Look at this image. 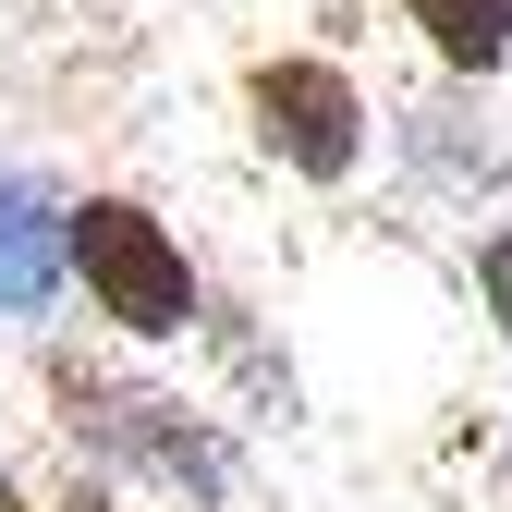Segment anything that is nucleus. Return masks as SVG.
<instances>
[{
  "label": "nucleus",
  "mask_w": 512,
  "mask_h": 512,
  "mask_svg": "<svg viewBox=\"0 0 512 512\" xmlns=\"http://www.w3.org/2000/svg\"><path fill=\"white\" fill-rule=\"evenodd\" d=\"M49 403H61V439H74L86 476H147V488H171L183 512H220V500H232V439H220L208 415H183L171 391H147V378L49 354Z\"/></svg>",
  "instance_id": "nucleus-1"
},
{
  "label": "nucleus",
  "mask_w": 512,
  "mask_h": 512,
  "mask_svg": "<svg viewBox=\"0 0 512 512\" xmlns=\"http://www.w3.org/2000/svg\"><path fill=\"white\" fill-rule=\"evenodd\" d=\"M74 281H86V317L110 342H183L208 317V281H196V256H183V232L147 208V196H110V183H86L74 196Z\"/></svg>",
  "instance_id": "nucleus-2"
},
{
  "label": "nucleus",
  "mask_w": 512,
  "mask_h": 512,
  "mask_svg": "<svg viewBox=\"0 0 512 512\" xmlns=\"http://www.w3.org/2000/svg\"><path fill=\"white\" fill-rule=\"evenodd\" d=\"M244 135H256V159L293 171V183H354L378 110H366V86L342 74L330 49H256L244 61Z\"/></svg>",
  "instance_id": "nucleus-3"
},
{
  "label": "nucleus",
  "mask_w": 512,
  "mask_h": 512,
  "mask_svg": "<svg viewBox=\"0 0 512 512\" xmlns=\"http://www.w3.org/2000/svg\"><path fill=\"white\" fill-rule=\"evenodd\" d=\"M74 281V196L37 171H0V317H49Z\"/></svg>",
  "instance_id": "nucleus-4"
},
{
  "label": "nucleus",
  "mask_w": 512,
  "mask_h": 512,
  "mask_svg": "<svg viewBox=\"0 0 512 512\" xmlns=\"http://www.w3.org/2000/svg\"><path fill=\"white\" fill-rule=\"evenodd\" d=\"M391 13L415 25V49L439 74H464V86L512 74V0H391Z\"/></svg>",
  "instance_id": "nucleus-5"
},
{
  "label": "nucleus",
  "mask_w": 512,
  "mask_h": 512,
  "mask_svg": "<svg viewBox=\"0 0 512 512\" xmlns=\"http://www.w3.org/2000/svg\"><path fill=\"white\" fill-rule=\"evenodd\" d=\"M476 305H488V330H500V378H512V220L476 232Z\"/></svg>",
  "instance_id": "nucleus-6"
},
{
  "label": "nucleus",
  "mask_w": 512,
  "mask_h": 512,
  "mask_svg": "<svg viewBox=\"0 0 512 512\" xmlns=\"http://www.w3.org/2000/svg\"><path fill=\"white\" fill-rule=\"evenodd\" d=\"M49 512H110V476H74V488H61Z\"/></svg>",
  "instance_id": "nucleus-7"
},
{
  "label": "nucleus",
  "mask_w": 512,
  "mask_h": 512,
  "mask_svg": "<svg viewBox=\"0 0 512 512\" xmlns=\"http://www.w3.org/2000/svg\"><path fill=\"white\" fill-rule=\"evenodd\" d=\"M0 512H37V500H25V488H13V476H0Z\"/></svg>",
  "instance_id": "nucleus-8"
}]
</instances>
